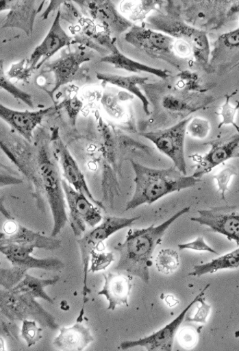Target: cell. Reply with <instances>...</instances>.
Here are the masks:
<instances>
[{
    "label": "cell",
    "instance_id": "20",
    "mask_svg": "<svg viewBox=\"0 0 239 351\" xmlns=\"http://www.w3.org/2000/svg\"><path fill=\"white\" fill-rule=\"evenodd\" d=\"M239 136L235 135L232 138L213 145L212 149L204 156H199L195 160L193 177L200 179L210 173L214 167L233 158L239 156Z\"/></svg>",
    "mask_w": 239,
    "mask_h": 351
},
{
    "label": "cell",
    "instance_id": "14",
    "mask_svg": "<svg viewBox=\"0 0 239 351\" xmlns=\"http://www.w3.org/2000/svg\"><path fill=\"white\" fill-rule=\"evenodd\" d=\"M73 38L62 28L60 12L58 10L55 19L46 37L35 48L29 58L26 59L25 68L30 72L39 69L58 51L73 44Z\"/></svg>",
    "mask_w": 239,
    "mask_h": 351
},
{
    "label": "cell",
    "instance_id": "23",
    "mask_svg": "<svg viewBox=\"0 0 239 351\" xmlns=\"http://www.w3.org/2000/svg\"><path fill=\"white\" fill-rule=\"evenodd\" d=\"M2 243L30 245L35 249L49 251L56 250L62 247L61 240L57 239L55 237L44 236L18 224L13 233L5 234L3 238L0 239V244Z\"/></svg>",
    "mask_w": 239,
    "mask_h": 351
},
{
    "label": "cell",
    "instance_id": "5",
    "mask_svg": "<svg viewBox=\"0 0 239 351\" xmlns=\"http://www.w3.org/2000/svg\"><path fill=\"white\" fill-rule=\"evenodd\" d=\"M127 43L152 58L160 59L178 70L186 65L174 48L175 40L170 36L146 27L133 25L125 34Z\"/></svg>",
    "mask_w": 239,
    "mask_h": 351
},
{
    "label": "cell",
    "instance_id": "13",
    "mask_svg": "<svg viewBox=\"0 0 239 351\" xmlns=\"http://www.w3.org/2000/svg\"><path fill=\"white\" fill-rule=\"evenodd\" d=\"M210 286L207 284L204 289L190 302L186 308L178 315L170 324H166L163 328L152 335L139 339L137 341H127L121 343L122 350H128L135 347H142L150 351L155 350H173L174 339L177 331L184 321L188 311L194 304H197L201 297L205 296L207 289Z\"/></svg>",
    "mask_w": 239,
    "mask_h": 351
},
{
    "label": "cell",
    "instance_id": "34",
    "mask_svg": "<svg viewBox=\"0 0 239 351\" xmlns=\"http://www.w3.org/2000/svg\"><path fill=\"white\" fill-rule=\"evenodd\" d=\"M59 12L60 19L67 21L73 27H77L83 19L73 1H64L60 7Z\"/></svg>",
    "mask_w": 239,
    "mask_h": 351
},
{
    "label": "cell",
    "instance_id": "4",
    "mask_svg": "<svg viewBox=\"0 0 239 351\" xmlns=\"http://www.w3.org/2000/svg\"><path fill=\"white\" fill-rule=\"evenodd\" d=\"M140 216L125 219L118 217H106L103 222L98 226L93 228L91 231L84 234L77 240L81 252V260L83 270V304L77 322H81L85 316V308L88 302V295L91 293L88 285V274L89 264L92 251L95 250L108 238L121 230L129 227L140 219Z\"/></svg>",
    "mask_w": 239,
    "mask_h": 351
},
{
    "label": "cell",
    "instance_id": "25",
    "mask_svg": "<svg viewBox=\"0 0 239 351\" xmlns=\"http://www.w3.org/2000/svg\"><path fill=\"white\" fill-rule=\"evenodd\" d=\"M97 76L103 83L112 84V86L126 90L137 96L142 102L143 111L147 115L150 114L149 108L151 104L146 95H143L140 88L138 87V86H142V84H146L149 80L148 77L138 75L125 77L106 73H97Z\"/></svg>",
    "mask_w": 239,
    "mask_h": 351
},
{
    "label": "cell",
    "instance_id": "9",
    "mask_svg": "<svg viewBox=\"0 0 239 351\" xmlns=\"http://www.w3.org/2000/svg\"><path fill=\"white\" fill-rule=\"evenodd\" d=\"M93 57L92 52L79 46L75 51L64 50L58 59L45 64L42 74L51 73L54 77V86L49 92L51 95L66 84L80 80L83 76L81 66Z\"/></svg>",
    "mask_w": 239,
    "mask_h": 351
},
{
    "label": "cell",
    "instance_id": "2",
    "mask_svg": "<svg viewBox=\"0 0 239 351\" xmlns=\"http://www.w3.org/2000/svg\"><path fill=\"white\" fill-rule=\"evenodd\" d=\"M190 207L178 211L163 223L147 228H131L127 232L125 240L118 243L115 250L118 253L119 260L116 270L125 271L134 276L148 284L150 281V268L152 265L153 253L161 243L162 239L171 226L184 215L190 212Z\"/></svg>",
    "mask_w": 239,
    "mask_h": 351
},
{
    "label": "cell",
    "instance_id": "39",
    "mask_svg": "<svg viewBox=\"0 0 239 351\" xmlns=\"http://www.w3.org/2000/svg\"><path fill=\"white\" fill-rule=\"evenodd\" d=\"M158 3L154 1H141L140 3H129L127 6L131 12L130 19L132 20L143 19L151 10L154 9L155 5ZM128 9V8H126Z\"/></svg>",
    "mask_w": 239,
    "mask_h": 351
},
{
    "label": "cell",
    "instance_id": "8",
    "mask_svg": "<svg viewBox=\"0 0 239 351\" xmlns=\"http://www.w3.org/2000/svg\"><path fill=\"white\" fill-rule=\"evenodd\" d=\"M192 117L186 118L165 130L142 132L140 136L152 142L160 152L168 156L179 171L187 176L185 158L186 127Z\"/></svg>",
    "mask_w": 239,
    "mask_h": 351
},
{
    "label": "cell",
    "instance_id": "27",
    "mask_svg": "<svg viewBox=\"0 0 239 351\" xmlns=\"http://www.w3.org/2000/svg\"><path fill=\"white\" fill-rule=\"evenodd\" d=\"M60 281L59 277L53 278H40L26 274L16 287L12 290L16 293H25L37 299L40 298L54 304V300L45 291V288L54 286Z\"/></svg>",
    "mask_w": 239,
    "mask_h": 351
},
{
    "label": "cell",
    "instance_id": "1",
    "mask_svg": "<svg viewBox=\"0 0 239 351\" xmlns=\"http://www.w3.org/2000/svg\"><path fill=\"white\" fill-rule=\"evenodd\" d=\"M32 158L22 174L31 184L38 209L49 206L53 219L52 237H56L68 222L61 171L54 153L51 135L44 128L34 133Z\"/></svg>",
    "mask_w": 239,
    "mask_h": 351
},
{
    "label": "cell",
    "instance_id": "21",
    "mask_svg": "<svg viewBox=\"0 0 239 351\" xmlns=\"http://www.w3.org/2000/svg\"><path fill=\"white\" fill-rule=\"evenodd\" d=\"M103 276L105 283L98 295H103L109 302L107 310L113 311L118 306H129L133 276L113 273L103 274Z\"/></svg>",
    "mask_w": 239,
    "mask_h": 351
},
{
    "label": "cell",
    "instance_id": "30",
    "mask_svg": "<svg viewBox=\"0 0 239 351\" xmlns=\"http://www.w3.org/2000/svg\"><path fill=\"white\" fill-rule=\"evenodd\" d=\"M0 88L7 91L11 95H13L15 99L25 103L32 108H34L32 95L17 88L9 80L4 71L3 59H0Z\"/></svg>",
    "mask_w": 239,
    "mask_h": 351
},
{
    "label": "cell",
    "instance_id": "7",
    "mask_svg": "<svg viewBox=\"0 0 239 351\" xmlns=\"http://www.w3.org/2000/svg\"><path fill=\"white\" fill-rule=\"evenodd\" d=\"M145 27L170 36L175 40H181L190 45L192 56L199 57L210 53L207 33L186 23L175 15L162 13L152 14L147 18Z\"/></svg>",
    "mask_w": 239,
    "mask_h": 351
},
{
    "label": "cell",
    "instance_id": "19",
    "mask_svg": "<svg viewBox=\"0 0 239 351\" xmlns=\"http://www.w3.org/2000/svg\"><path fill=\"white\" fill-rule=\"evenodd\" d=\"M78 27L80 29L75 35L73 44L90 48L105 56L118 50L112 35L90 19H82Z\"/></svg>",
    "mask_w": 239,
    "mask_h": 351
},
{
    "label": "cell",
    "instance_id": "40",
    "mask_svg": "<svg viewBox=\"0 0 239 351\" xmlns=\"http://www.w3.org/2000/svg\"><path fill=\"white\" fill-rule=\"evenodd\" d=\"M180 250H190L198 252H207L219 256V253L206 243L204 237H199L194 241L188 243L178 245Z\"/></svg>",
    "mask_w": 239,
    "mask_h": 351
},
{
    "label": "cell",
    "instance_id": "33",
    "mask_svg": "<svg viewBox=\"0 0 239 351\" xmlns=\"http://www.w3.org/2000/svg\"><path fill=\"white\" fill-rule=\"evenodd\" d=\"M186 132L191 137L205 139L210 132V123L205 119L192 117L187 125Z\"/></svg>",
    "mask_w": 239,
    "mask_h": 351
},
{
    "label": "cell",
    "instance_id": "45",
    "mask_svg": "<svg viewBox=\"0 0 239 351\" xmlns=\"http://www.w3.org/2000/svg\"><path fill=\"white\" fill-rule=\"evenodd\" d=\"M0 173H9L20 176L19 173L14 168L0 162Z\"/></svg>",
    "mask_w": 239,
    "mask_h": 351
},
{
    "label": "cell",
    "instance_id": "46",
    "mask_svg": "<svg viewBox=\"0 0 239 351\" xmlns=\"http://www.w3.org/2000/svg\"><path fill=\"white\" fill-rule=\"evenodd\" d=\"M166 302L167 304L170 305L171 306H173L174 305H176L175 304H177V301L172 296H168L166 298Z\"/></svg>",
    "mask_w": 239,
    "mask_h": 351
},
{
    "label": "cell",
    "instance_id": "18",
    "mask_svg": "<svg viewBox=\"0 0 239 351\" xmlns=\"http://www.w3.org/2000/svg\"><path fill=\"white\" fill-rule=\"evenodd\" d=\"M57 110L56 106L43 108L36 112H20L0 104V118L18 133V135L32 143L34 133L41 125L47 115Z\"/></svg>",
    "mask_w": 239,
    "mask_h": 351
},
{
    "label": "cell",
    "instance_id": "26",
    "mask_svg": "<svg viewBox=\"0 0 239 351\" xmlns=\"http://www.w3.org/2000/svg\"><path fill=\"white\" fill-rule=\"evenodd\" d=\"M101 62L112 65L115 69H123L133 73L140 74L141 72H145L154 76H157L162 79L169 77L166 71L158 68H153L147 65L136 62V60L130 59L125 56L118 50L115 52L103 56Z\"/></svg>",
    "mask_w": 239,
    "mask_h": 351
},
{
    "label": "cell",
    "instance_id": "35",
    "mask_svg": "<svg viewBox=\"0 0 239 351\" xmlns=\"http://www.w3.org/2000/svg\"><path fill=\"white\" fill-rule=\"evenodd\" d=\"M114 261V255L111 252H97L92 251L90 256L91 266L88 272H97L105 270Z\"/></svg>",
    "mask_w": 239,
    "mask_h": 351
},
{
    "label": "cell",
    "instance_id": "38",
    "mask_svg": "<svg viewBox=\"0 0 239 351\" xmlns=\"http://www.w3.org/2000/svg\"><path fill=\"white\" fill-rule=\"evenodd\" d=\"M200 330L193 326L184 328L178 334V342L186 349L194 348L199 341Z\"/></svg>",
    "mask_w": 239,
    "mask_h": 351
},
{
    "label": "cell",
    "instance_id": "37",
    "mask_svg": "<svg viewBox=\"0 0 239 351\" xmlns=\"http://www.w3.org/2000/svg\"><path fill=\"white\" fill-rule=\"evenodd\" d=\"M56 108L57 110L62 108H65L69 117L71 125L75 126L77 115L82 108V102L75 95L66 99L61 104L56 106Z\"/></svg>",
    "mask_w": 239,
    "mask_h": 351
},
{
    "label": "cell",
    "instance_id": "22",
    "mask_svg": "<svg viewBox=\"0 0 239 351\" xmlns=\"http://www.w3.org/2000/svg\"><path fill=\"white\" fill-rule=\"evenodd\" d=\"M94 340L89 328L77 322L70 328H59V335L54 339L53 346L59 350L80 351Z\"/></svg>",
    "mask_w": 239,
    "mask_h": 351
},
{
    "label": "cell",
    "instance_id": "16",
    "mask_svg": "<svg viewBox=\"0 0 239 351\" xmlns=\"http://www.w3.org/2000/svg\"><path fill=\"white\" fill-rule=\"evenodd\" d=\"M45 1H0V12L9 10L1 24L2 28H17L28 37L33 34L36 16L42 10Z\"/></svg>",
    "mask_w": 239,
    "mask_h": 351
},
{
    "label": "cell",
    "instance_id": "3",
    "mask_svg": "<svg viewBox=\"0 0 239 351\" xmlns=\"http://www.w3.org/2000/svg\"><path fill=\"white\" fill-rule=\"evenodd\" d=\"M135 173L134 195L125 210L136 209L142 204H151L174 192L194 187L200 179L184 175L173 166L154 169L134 161L131 162Z\"/></svg>",
    "mask_w": 239,
    "mask_h": 351
},
{
    "label": "cell",
    "instance_id": "17",
    "mask_svg": "<svg viewBox=\"0 0 239 351\" xmlns=\"http://www.w3.org/2000/svg\"><path fill=\"white\" fill-rule=\"evenodd\" d=\"M35 248L33 246L13 243L0 244V252L15 266L28 271L37 269L47 271H61L65 265L57 258H35L31 255Z\"/></svg>",
    "mask_w": 239,
    "mask_h": 351
},
{
    "label": "cell",
    "instance_id": "36",
    "mask_svg": "<svg viewBox=\"0 0 239 351\" xmlns=\"http://www.w3.org/2000/svg\"><path fill=\"white\" fill-rule=\"evenodd\" d=\"M18 176L9 173H0V188L21 184L23 180ZM4 200V197L0 195V213H1L6 219L13 220L14 217L11 216L5 208Z\"/></svg>",
    "mask_w": 239,
    "mask_h": 351
},
{
    "label": "cell",
    "instance_id": "47",
    "mask_svg": "<svg viewBox=\"0 0 239 351\" xmlns=\"http://www.w3.org/2000/svg\"><path fill=\"white\" fill-rule=\"evenodd\" d=\"M0 265H1V262H0Z\"/></svg>",
    "mask_w": 239,
    "mask_h": 351
},
{
    "label": "cell",
    "instance_id": "10",
    "mask_svg": "<svg viewBox=\"0 0 239 351\" xmlns=\"http://www.w3.org/2000/svg\"><path fill=\"white\" fill-rule=\"evenodd\" d=\"M65 200L69 209L68 220L75 237H81L87 228H95L101 222L100 210L83 193L76 191L62 179Z\"/></svg>",
    "mask_w": 239,
    "mask_h": 351
},
{
    "label": "cell",
    "instance_id": "28",
    "mask_svg": "<svg viewBox=\"0 0 239 351\" xmlns=\"http://www.w3.org/2000/svg\"><path fill=\"white\" fill-rule=\"evenodd\" d=\"M238 267L239 248H237L209 263L194 265V271L189 273L188 276L200 277L208 274H214L220 270L238 269Z\"/></svg>",
    "mask_w": 239,
    "mask_h": 351
},
{
    "label": "cell",
    "instance_id": "15",
    "mask_svg": "<svg viewBox=\"0 0 239 351\" xmlns=\"http://www.w3.org/2000/svg\"><path fill=\"white\" fill-rule=\"evenodd\" d=\"M83 12L116 38L133 27L134 23L119 14L112 1H75Z\"/></svg>",
    "mask_w": 239,
    "mask_h": 351
},
{
    "label": "cell",
    "instance_id": "11",
    "mask_svg": "<svg viewBox=\"0 0 239 351\" xmlns=\"http://www.w3.org/2000/svg\"><path fill=\"white\" fill-rule=\"evenodd\" d=\"M197 213L198 216L191 217V221L207 226L212 232L218 233L239 245V213L236 206L226 205L202 209Z\"/></svg>",
    "mask_w": 239,
    "mask_h": 351
},
{
    "label": "cell",
    "instance_id": "32",
    "mask_svg": "<svg viewBox=\"0 0 239 351\" xmlns=\"http://www.w3.org/2000/svg\"><path fill=\"white\" fill-rule=\"evenodd\" d=\"M42 328L38 325V322L32 319L23 320L21 336L28 347L30 348L39 342L42 337Z\"/></svg>",
    "mask_w": 239,
    "mask_h": 351
},
{
    "label": "cell",
    "instance_id": "12",
    "mask_svg": "<svg viewBox=\"0 0 239 351\" xmlns=\"http://www.w3.org/2000/svg\"><path fill=\"white\" fill-rule=\"evenodd\" d=\"M52 146L58 163L62 169V176L68 184L76 191L86 195L93 204L105 210L101 202L95 199L89 189L85 176L79 169L77 162L71 154L64 144L58 130H54L51 135Z\"/></svg>",
    "mask_w": 239,
    "mask_h": 351
},
{
    "label": "cell",
    "instance_id": "44",
    "mask_svg": "<svg viewBox=\"0 0 239 351\" xmlns=\"http://www.w3.org/2000/svg\"><path fill=\"white\" fill-rule=\"evenodd\" d=\"M64 3V1H51L49 7L47 8V10L44 12L43 15L42 16L44 20L49 18V16L52 11H54L56 9L58 10Z\"/></svg>",
    "mask_w": 239,
    "mask_h": 351
},
{
    "label": "cell",
    "instance_id": "41",
    "mask_svg": "<svg viewBox=\"0 0 239 351\" xmlns=\"http://www.w3.org/2000/svg\"><path fill=\"white\" fill-rule=\"evenodd\" d=\"M229 98H227L225 103L221 108L220 115L223 117V121L219 125V128L225 125H233L238 129L237 125L234 123L235 115L238 110V106L236 107L230 104Z\"/></svg>",
    "mask_w": 239,
    "mask_h": 351
},
{
    "label": "cell",
    "instance_id": "42",
    "mask_svg": "<svg viewBox=\"0 0 239 351\" xmlns=\"http://www.w3.org/2000/svg\"><path fill=\"white\" fill-rule=\"evenodd\" d=\"M197 304H199L197 312L194 315V317L186 318V322L206 324L207 319L210 313L211 306L207 304L204 296L201 297L199 299Z\"/></svg>",
    "mask_w": 239,
    "mask_h": 351
},
{
    "label": "cell",
    "instance_id": "24",
    "mask_svg": "<svg viewBox=\"0 0 239 351\" xmlns=\"http://www.w3.org/2000/svg\"><path fill=\"white\" fill-rule=\"evenodd\" d=\"M239 48V29L231 31L221 36L215 44L210 62V67L215 65H228L233 63L231 60L238 62Z\"/></svg>",
    "mask_w": 239,
    "mask_h": 351
},
{
    "label": "cell",
    "instance_id": "31",
    "mask_svg": "<svg viewBox=\"0 0 239 351\" xmlns=\"http://www.w3.org/2000/svg\"><path fill=\"white\" fill-rule=\"evenodd\" d=\"M238 169L233 165L226 166L218 174L214 176L216 180L221 199L226 201V192L229 191L231 180L235 176H238Z\"/></svg>",
    "mask_w": 239,
    "mask_h": 351
},
{
    "label": "cell",
    "instance_id": "6",
    "mask_svg": "<svg viewBox=\"0 0 239 351\" xmlns=\"http://www.w3.org/2000/svg\"><path fill=\"white\" fill-rule=\"evenodd\" d=\"M0 316L9 322L32 319L44 328L59 330L60 326L51 313L47 311L35 298L25 293L0 290Z\"/></svg>",
    "mask_w": 239,
    "mask_h": 351
},
{
    "label": "cell",
    "instance_id": "29",
    "mask_svg": "<svg viewBox=\"0 0 239 351\" xmlns=\"http://www.w3.org/2000/svg\"><path fill=\"white\" fill-rule=\"evenodd\" d=\"M180 261L177 251L172 249L162 250L156 260L158 270L164 275L173 274L178 268Z\"/></svg>",
    "mask_w": 239,
    "mask_h": 351
},
{
    "label": "cell",
    "instance_id": "43",
    "mask_svg": "<svg viewBox=\"0 0 239 351\" xmlns=\"http://www.w3.org/2000/svg\"><path fill=\"white\" fill-rule=\"evenodd\" d=\"M26 59H23L18 64L13 65L7 75L10 78H17L27 82L32 73L25 68Z\"/></svg>",
    "mask_w": 239,
    "mask_h": 351
}]
</instances>
